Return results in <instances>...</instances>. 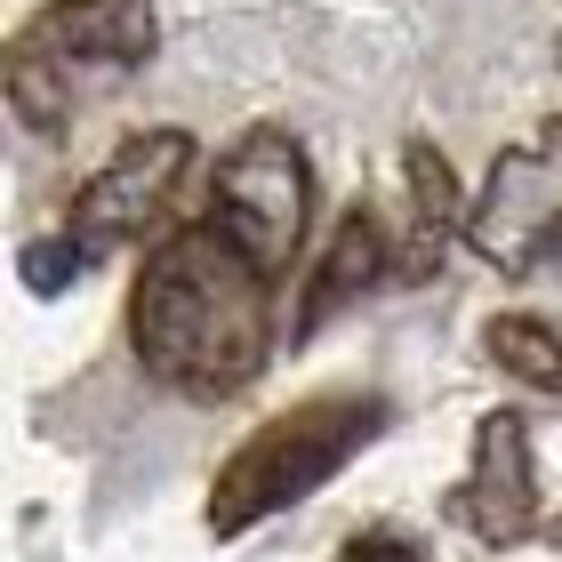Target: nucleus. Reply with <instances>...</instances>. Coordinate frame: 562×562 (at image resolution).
<instances>
[{
	"label": "nucleus",
	"mask_w": 562,
	"mask_h": 562,
	"mask_svg": "<svg viewBox=\"0 0 562 562\" xmlns=\"http://www.w3.org/2000/svg\"><path fill=\"white\" fill-rule=\"evenodd\" d=\"M378 434H386V402H378V394H314V402H297V411L266 418L217 467V482H210V530H217V539H241V530L273 522L281 506H297L305 491H322L338 467H353Z\"/></svg>",
	"instance_id": "f03ea898"
},
{
	"label": "nucleus",
	"mask_w": 562,
	"mask_h": 562,
	"mask_svg": "<svg viewBox=\"0 0 562 562\" xmlns=\"http://www.w3.org/2000/svg\"><path fill=\"white\" fill-rule=\"evenodd\" d=\"M161 41L153 0H48V9L9 41V97L16 121L33 130H65L72 81H113L137 72Z\"/></svg>",
	"instance_id": "7ed1b4c3"
},
{
	"label": "nucleus",
	"mask_w": 562,
	"mask_h": 562,
	"mask_svg": "<svg viewBox=\"0 0 562 562\" xmlns=\"http://www.w3.org/2000/svg\"><path fill=\"white\" fill-rule=\"evenodd\" d=\"M193 169V137L186 130H137L113 145L105 169L81 177V193L65 201V234L89 249V258H105L121 241H145L161 234L169 210H177V186H186Z\"/></svg>",
	"instance_id": "39448f33"
},
{
	"label": "nucleus",
	"mask_w": 562,
	"mask_h": 562,
	"mask_svg": "<svg viewBox=\"0 0 562 562\" xmlns=\"http://www.w3.org/2000/svg\"><path fill=\"white\" fill-rule=\"evenodd\" d=\"M130 346L145 378L186 402H225L273 353V273H258L217 225H177L130 281Z\"/></svg>",
	"instance_id": "f257e3e1"
},
{
	"label": "nucleus",
	"mask_w": 562,
	"mask_h": 562,
	"mask_svg": "<svg viewBox=\"0 0 562 562\" xmlns=\"http://www.w3.org/2000/svg\"><path fill=\"white\" fill-rule=\"evenodd\" d=\"M386 273H394V234H386V217H378L370 201H353V210L338 217V234H329V249H322V266L305 273V297H297V346L322 338V329L338 322L353 297H370V281H386Z\"/></svg>",
	"instance_id": "6e6552de"
},
{
	"label": "nucleus",
	"mask_w": 562,
	"mask_h": 562,
	"mask_svg": "<svg viewBox=\"0 0 562 562\" xmlns=\"http://www.w3.org/2000/svg\"><path fill=\"white\" fill-rule=\"evenodd\" d=\"M467 241L498 273L547 266V249L562 241V121L530 130L522 145H506L491 161V177H482V193L467 210Z\"/></svg>",
	"instance_id": "423d86ee"
},
{
	"label": "nucleus",
	"mask_w": 562,
	"mask_h": 562,
	"mask_svg": "<svg viewBox=\"0 0 562 562\" xmlns=\"http://www.w3.org/2000/svg\"><path fill=\"white\" fill-rule=\"evenodd\" d=\"M338 562H426L402 530H353V539L338 547Z\"/></svg>",
	"instance_id": "f8f14e48"
},
{
	"label": "nucleus",
	"mask_w": 562,
	"mask_h": 562,
	"mask_svg": "<svg viewBox=\"0 0 562 562\" xmlns=\"http://www.w3.org/2000/svg\"><path fill=\"white\" fill-rule=\"evenodd\" d=\"M402 177H411V217H418V225H442V234H458V225H467L474 201L458 193V177H450V161H442V145L411 137V145H402Z\"/></svg>",
	"instance_id": "9d476101"
},
{
	"label": "nucleus",
	"mask_w": 562,
	"mask_h": 562,
	"mask_svg": "<svg viewBox=\"0 0 562 562\" xmlns=\"http://www.w3.org/2000/svg\"><path fill=\"white\" fill-rule=\"evenodd\" d=\"M305 210H314V169H305L297 137L273 130V121L241 130L225 145V161L210 169V225L273 281L305 249Z\"/></svg>",
	"instance_id": "20e7f679"
},
{
	"label": "nucleus",
	"mask_w": 562,
	"mask_h": 562,
	"mask_svg": "<svg viewBox=\"0 0 562 562\" xmlns=\"http://www.w3.org/2000/svg\"><path fill=\"white\" fill-rule=\"evenodd\" d=\"M482 353L506 370V378H522L530 394H554L562 402V338L547 322H530V314H498L491 329H482Z\"/></svg>",
	"instance_id": "1a4fd4ad"
},
{
	"label": "nucleus",
	"mask_w": 562,
	"mask_h": 562,
	"mask_svg": "<svg viewBox=\"0 0 562 562\" xmlns=\"http://www.w3.org/2000/svg\"><path fill=\"white\" fill-rule=\"evenodd\" d=\"M458 522L482 547H515L539 530V474H530V418L491 411L474 426V467L458 482Z\"/></svg>",
	"instance_id": "0eeeda50"
},
{
	"label": "nucleus",
	"mask_w": 562,
	"mask_h": 562,
	"mask_svg": "<svg viewBox=\"0 0 562 562\" xmlns=\"http://www.w3.org/2000/svg\"><path fill=\"white\" fill-rule=\"evenodd\" d=\"M81 266H89V249L72 241V234H48V241H33V249L16 258V273H24V290H33V297L72 290V273H81Z\"/></svg>",
	"instance_id": "9b49d317"
}]
</instances>
